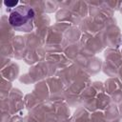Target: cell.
I'll return each mask as SVG.
<instances>
[{"label": "cell", "instance_id": "cell-1", "mask_svg": "<svg viewBox=\"0 0 122 122\" xmlns=\"http://www.w3.org/2000/svg\"><path fill=\"white\" fill-rule=\"evenodd\" d=\"M33 16L34 12L32 9L26 6H21L10 12L9 22L13 28L19 30L30 31L32 29Z\"/></svg>", "mask_w": 122, "mask_h": 122}, {"label": "cell", "instance_id": "cell-2", "mask_svg": "<svg viewBox=\"0 0 122 122\" xmlns=\"http://www.w3.org/2000/svg\"><path fill=\"white\" fill-rule=\"evenodd\" d=\"M18 1H5L4 4L7 6V7H10V8H12V7H15L17 5Z\"/></svg>", "mask_w": 122, "mask_h": 122}]
</instances>
